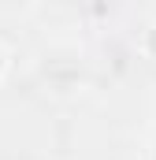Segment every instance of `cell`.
<instances>
[{
    "mask_svg": "<svg viewBox=\"0 0 156 160\" xmlns=\"http://www.w3.org/2000/svg\"><path fill=\"white\" fill-rule=\"evenodd\" d=\"M138 48H141V56H145V60H153V63H156V22H149V26L141 30Z\"/></svg>",
    "mask_w": 156,
    "mask_h": 160,
    "instance_id": "cell-1",
    "label": "cell"
},
{
    "mask_svg": "<svg viewBox=\"0 0 156 160\" xmlns=\"http://www.w3.org/2000/svg\"><path fill=\"white\" fill-rule=\"evenodd\" d=\"M149 160H156V142H153V149H149Z\"/></svg>",
    "mask_w": 156,
    "mask_h": 160,
    "instance_id": "cell-3",
    "label": "cell"
},
{
    "mask_svg": "<svg viewBox=\"0 0 156 160\" xmlns=\"http://www.w3.org/2000/svg\"><path fill=\"white\" fill-rule=\"evenodd\" d=\"M7 67H11V56H7V48L0 45V82L7 78Z\"/></svg>",
    "mask_w": 156,
    "mask_h": 160,
    "instance_id": "cell-2",
    "label": "cell"
}]
</instances>
